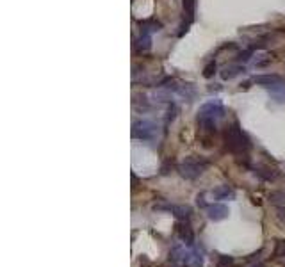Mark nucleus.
Segmentation results:
<instances>
[{
  "label": "nucleus",
  "instance_id": "obj_3",
  "mask_svg": "<svg viewBox=\"0 0 285 267\" xmlns=\"http://www.w3.org/2000/svg\"><path fill=\"white\" fill-rule=\"evenodd\" d=\"M209 166H211V162L207 159L198 157V155H191V157H187L185 161H182L176 166V171L185 180H196V178H200L207 171Z\"/></svg>",
  "mask_w": 285,
  "mask_h": 267
},
{
  "label": "nucleus",
  "instance_id": "obj_6",
  "mask_svg": "<svg viewBox=\"0 0 285 267\" xmlns=\"http://www.w3.org/2000/svg\"><path fill=\"white\" fill-rule=\"evenodd\" d=\"M155 210H168L171 212L176 219L180 221H187L193 214V208L189 205H169V203H162V205H155Z\"/></svg>",
  "mask_w": 285,
  "mask_h": 267
},
{
  "label": "nucleus",
  "instance_id": "obj_13",
  "mask_svg": "<svg viewBox=\"0 0 285 267\" xmlns=\"http://www.w3.org/2000/svg\"><path fill=\"white\" fill-rule=\"evenodd\" d=\"M242 71H244V66H242V64H228V66L223 68L221 79L223 80H232V79H235L237 75H241Z\"/></svg>",
  "mask_w": 285,
  "mask_h": 267
},
{
  "label": "nucleus",
  "instance_id": "obj_17",
  "mask_svg": "<svg viewBox=\"0 0 285 267\" xmlns=\"http://www.w3.org/2000/svg\"><path fill=\"white\" fill-rule=\"evenodd\" d=\"M269 93L273 94L278 102H285V82L276 84V86L269 87Z\"/></svg>",
  "mask_w": 285,
  "mask_h": 267
},
{
  "label": "nucleus",
  "instance_id": "obj_16",
  "mask_svg": "<svg viewBox=\"0 0 285 267\" xmlns=\"http://www.w3.org/2000/svg\"><path fill=\"white\" fill-rule=\"evenodd\" d=\"M269 201L274 207H285V193L283 191H273L269 194Z\"/></svg>",
  "mask_w": 285,
  "mask_h": 267
},
{
  "label": "nucleus",
  "instance_id": "obj_23",
  "mask_svg": "<svg viewBox=\"0 0 285 267\" xmlns=\"http://www.w3.org/2000/svg\"><path fill=\"white\" fill-rule=\"evenodd\" d=\"M274 256H285V240H278V242H276Z\"/></svg>",
  "mask_w": 285,
  "mask_h": 267
},
{
  "label": "nucleus",
  "instance_id": "obj_15",
  "mask_svg": "<svg viewBox=\"0 0 285 267\" xmlns=\"http://www.w3.org/2000/svg\"><path fill=\"white\" fill-rule=\"evenodd\" d=\"M139 27H141V32L152 34V32H159L160 29H162V24H160L157 18H148V20H141Z\"/></svg>",
  "mask_w": 285,
  "mask_h": 267
},
{
  "label": "nucleus",
  "instance_id": "obj_14",
  "mask_svg": "<svg viewBox=\"0 0 285 267\" xmlns=\"http://www.w3.org/2000/svg\"><path fill=\"white\" fill-rule=\"evenodd\" d=\"M255 175L257 177H260L262 180H267V182H271V180H274V178L278 177V173L274 171L273 168H269V166H264V164H260V166H255Z\"/></svg>",
  "mask_w": 285,
  "mask_h": 267
},
{
  "label": "nucleus",
  "instance_id": "obj_12",
  "mask_svg": "<svg viewBox=\"0 0 285 267\" xmlns=\"http://www.w3.org/2000/svg\"><path fill=\"white\" fill-rule=\"evenodd\" d=\"M212 196L216 200H235V191L230 185H219L212 191Z\"/></svg>",
  "mask_w": 285,
  "mask_h": 267
},
{
  "label": "nucleus",
  "instance_id": "obj_1",
  "mask_svg": "<svg viewBox=\"0 0 285 267\" xmlns=\"http://www.w3.org/2000/svg\"><path fill=\"white\" fill-rule=\"evenodd\" d=\"M225 107L218 100H212V102L203 103L198 110V116H196V123H198V128L203 134H209V136H214L216 130H218V121L225 118Z\"/></svg>",
  "mask_w": 285,
  "mask_h": 267
},
{
  "label": "nucleus",
  "instance_id": "obj_22",
  "mask_svg": "<svg viewBox=\"0 0 285 267\" xmlns=\"http://www.w3.org/2000/svg\"><path fill=\"white\" fill-rule=\"evenodd\" d=\"M176 112H178V107H176L175 103H169V107H168V116H166V126H168L169 123H171L173 119L176 118Z\"/></svg>",
  "mask_w": 285,
  "mask_h": 267
},
{
  "label": "nucleus",
  "instance_id": "obj_4",
  "mask_svg": "<svg viewBox=\"0 0 285 267\" xmlns=\"http://www.w3.org/2000/svg\"><path fill=\"white\" fill-rule=\"evenodd\" d=\"M157 134V125L150 119H136L132 123V138L139 141H152Z\"/></svg>",
  "mask_w": 285,
  "mask_h": 267
},
{
  "label": "nucleus",
  "instance_id": "obj_25",
  "mask_svg": "<svg viewBox=\"0 0 285 267\" xmlns=\"http://www.w3.org/2000/svg\"><path fill=\"white\" fill-rule=\"evenodd\" d=\"M250 55H251V50L241 52V54H239V57H237V61H239V63H241V61H248V59H250Z\"/></svg>",
  "mask_w": 285,
  "mask_h": 267
},
{
  "label": "nucleus",
  "instance_id": "obj_18",
  "mask_svg": "<svg viewBox=\"0 0 285 267\" xmlns=\"http://www.w3.org/2000/svg\"><path fill=\"white\" fill-rule=\"evenodd\" d=\"M134 107L139 110H146L148 109V102H146V96L145 94H134Z\"/></svg>",
  "mask_w": 285,
  "mask_h": 267
},
{
  "label": "nucleus",
  "instance_id": "obj_26",
  "mask_svg": "<svg viewBox=\"0 0 285 267\" xmlns=\"http://www.w3.org/2000/svg\"><path fill=\"white\" fill-rule=\"evenodd\" d=\"M251 267H267V265H264V263H255V265H251Z\"/></svg>",
  "mask_w": 285,
  "mask_h": 267
},
{
  "label": "nucleus",
  "instance_id": "obj_19",
  "mask_svg": "<svg viewBox=\"0 0 285 267\" xmlns=\"http://www.w3.org/2000/svg\"><path fill=\"white\" fill-rule=\"evenodd\" d=\"M271 55L269 54H262V55H257V59L253 61V66L255 68H266L267 64H271Z\"/></svg>",
  "mask_w": 285,
  "mask_h": 267
},
{
  "label": "nucleus",
  "instance_id": "obj_7",
  "mask_svg": "<svg viewBox=\"0 0 285 267\" xmlns=\"http://www.w3.org/2000/svg\"><path fill=\"white\" fill-rule=\"evenodd\" d=\"M228 214H230V210H228L227 205H223V203H212L207 207V217L211 221H214V223L227 219Z\"/></svg>",
  "mask_w": 285,
  "mask_h": 267
},
{
  "label": "nucleus",
  "instance_id": "obj_10",
  "mask_svg": "<svg viewBox=\"0 0 285 267\" xmlns=\"http://www.w3.org/2000/svg\"><path fill=\"white\" fill-rule=\"evenodd\" d=\"M176 233L182 239V242L187 244V246H193L195 244V233H193L191 226L187 223H178L176 224Z\"/></svg>",
  "mask_w": 285,
  "mask_h": 267
},
{
  "label": "nucleus",
  "instance_id": "obj_21",
  "mask_svg": "<svg viewBox=\"0 0 285 267\" xmlns=\"http://www.w3.org/2000/svg\"><path fill=\"white\" fill-rule=\"evenodd\" d=\"M216 61H211V63H207V66L203 68V77L205 79H211V77H214V73H216Z\"/></svg>",
  "mask_w": 285,
  "mask_h": 267
},
{
  "label": "nucleus",
  "instance_id": "obj_20",
  "mask_svg": "<svg viewBox=\"0 0 285 267\" xmlns=\"http://www.w3.org/2000/svg\"><path fill=\"white\" fill-rule=\"evenodd\" d=\"M216 267H234V258L227 255H219L218 262H216Z\"/></svg>",
  "mask_w": 285,
  "mask_h": 267
},
{
  "label": "nucleus",
  "instance_id": "obj_5",
  "mask_svg": "<svg viewBox=\"0 0 285 267\" xmlns=\"http://www.w3.org/2000/svg\"><path fill=\"white\" fill-rule=\"evenodd\" d=\"M182 11H184V20L180 24V31L178 36H184L189 31L191 24L195 22V15H196V0H182Z\"/></svg>",
  "mask_w": 285,
  "mask_h": 267
},
{
  "label": "nucleus",
  "instance_id": "obj_24",
  "mask_svg": "<svg viewBox=\"0 0 285 267\" xmlns=\"http://www.w3.org/2000/svg\"><path fill=\"white\" fill-rule=\"evenodd\" d=\"M276 217H278V221L285 226V207H276Z\"/></svg>",
  "mask_w": 285,
  "mask_h": 267
},
{
  "label": "nucleus",
  "instance_id": "obj_2",
  "mask_svg": "<svg viewBox=\"0 0 285 267\" xmlns=\"http://www.w3.org/2000/svg\"><path fill=\"white\" fill-rule=\"evenodd\" d=\"M225 146L230 154L237 155V157H246L248 152L251 148V141L248 138V134L241 128L237 121L232 123L225 132Z\"/></svg>",
  "mask_w": 285,
  "mask_h": 267
},
{
  "label": "nucleus",
  "instance_id": "obj_8",
  "mask_svg": "<svg viewBox=\"0 0 285 267\" xmlns=\"http://www.w3.org/2000/svg\"><path fill=\"white\" fill-rule=\"evenodd\" d=\"M281 82H283V79H281L280 75H274V73H264V75L253 77V84L266 87V89H269V87L276 86V84H281Z\"/></svg>",
  "mask_w": 285,
  "mask_h": 267
},
{
  "label": "nucleus",
  "instance_id": "obj_9",
  "mask_svg": "<svg viewBox=\"0 0 285 267\" xmlns=\"http://www.w3.org/2000/svg\"><path fill=\"white\" fill-rule=\"evenodd\" d=\"M150 50H152V36L146 34V32H141L139 38L134 40V52L143 55Z\"/></svg>",
  "mask_w": 285,
  "mask_h": 267
},
{
  "label": "nucleus",
  "instance_id": "obj_11",
  "mask_svg": "<svg viewBox=\"0 0 285 267\" xmlns=\"http://www.w3.org/2000/svg\"><path fill=\"white\" fill-rule=\"evenodd\" d=\"M171 91H175V93H178L182 98H185L187 102H193V100L196 98V89H195V86L193 84H180V86H173V87H169Z\"/></svg>",
  "mask_w": 285,
  "mask_h": 267
}]
</instances>
